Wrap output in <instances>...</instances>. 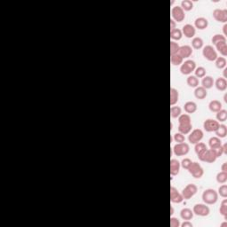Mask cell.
Masks as SVG:
<instances>
[{
  "mask_svg": "<svg viewBox=\"0 0 227 227\" xmlns=\"http://www.w3.org/2000/svg\"><path fill=\"white\" fill-rule=\"evenodd\" d=\"M184 109L187 114H194L197 110V105L194 101H187L184 106Z\"/></svg>",
  "mask_w": 227,
  "mask_h": 227,
  "instance_id": "22",
  "label": "cell"
},
{
  "mask_svg": "<svg viewBox=\"0 0 227 227\" xmlns=\"http://www.w3.org/2000/svg\"><path fill=\"white\" fill-rule=\"evenodd\" d=\"M180 162L176 159L170 160V175L171 176H177L180 170Z\"/></svg>",
  "mask_w": 227,
  "mask_h": 227,
  "instance_id": "17",
  "label": "cell"
},
{
  "mask_svg": "<svg viewBox=\"0 0 227 227\" xmlns=\"http://www.w3.org/2000/svg\"><path fill=\"white\" fill-rule=\"evenodd\" d=\"M183 37V33L182 30H180L179 28H175L173 30H170V37L172 40H180Z\"/></svg>",
  "mask_w": 227,
  "mask_h": 227,
  "instance_id": "31",
  "label": "cell"
},
{
  "mask_svg": "<svg viewBox=\"0 0 227 227\" xmlns=\"http://www.w3.org/2000/svg\"><path fill=\"white\" fill-rule=\"evenodd\" d=\"M216 50L218 51L224 57L227 56V44L226 41L224 42H219L216 44Z\"/></svg>",
  "mask_w": 227,
  "mask_h": 227,
  "instance_id": "24",
  "label": "cell"
},
{
  "mask_svg": "<svg viewBox=\"0 0 227 227\" xmlns=\"http://www.w3.org/2000/svg\"><path fill=\"white\" fill-rule=\"evenodd\" d=\"M174 214V209L173 208H170V215H173Z\"/></svg>",
  "mask_w": 227,
  "mask_h": 227,
  "instance_id": "55",
  "label": "cell"
},
{
  "mask_svg": "<svg viewBox=\"0 0 227 227\" xmlns=\"http://www.w3.org/2000/svg\"><path fill=\"white\" fill-rule=\"evenodd\" d=\"M215 85L218 91H225L227 88L226 79L224 77H218L215 82Z\"/></svg>",
  "mask_w": 227,
  "mask_h": 227,
  "instance_id": "20",
  "label": "cell"
},
{
  "mask_svg": "<svg viewBox=\"0 0 227 227\" xmlns=\"http://www.w3.org/2000/svg\"><path fill=\"white\" fill-rule=\"evenodd\" d=\"M194 212L192 210H190L188 208H185L182 210L180 211V216L183 220H192L194 217Z\"/></svg>",
  "mask_w": 227,
  "mask_h": 227,
  "instance_id": "19",
  "label": "cell"
},
{
  "mask_svg": "<svg viewBox=\"0 0 227 227\" xmlns=\"http://www.w3.org/2000/svg\"><path fill=\"white\" fill-rule=\"evenodd\" d=\"M193 212H194V214H195L196 216H207L210 215V210L205 204H196V205L194 206Z\"/></svg>",
  "mask_w": 227,
  "mask_h": 227,
  "instance_id": "9",
  "label": "cell"
},
{
  "mask_svg": "<svg viewBox=\"0 0 227 227\" xmlns=\"http://www.w3.org/2000/svg\"><path fill=\"white\" fill-rule=\"evenodd\" d=\"M216 119H217V122H225L227 119V111L225 109L218 111L216 114Z\"/></svg>",
  "mask_w": 227,
  "mask_h": 227,
  "instance_id": "36",
  "label": "cell"
},
{
  "mask_svg": "<svg viewBox=\"0 0 227 227\" xmlns=\"http://www.w3.org/2000/svg\"><path fill=\"white\" fill-rule=\"evenodd\" d=\"M219 212L222 216L225 217V219L227 218V200L225 199L221 202V206L219 209Z\"/></svg>",
  "mask_w": 227,
  "mask_h": 227,
  "instance_id": "38",
  "label": "cell"
},
{
  "mask_svg": "<svg viewBox=\"0 0 227 227\" xmlns=\"http://www.w3.org/2000/svg\"><path fill=\"white\" fill-rule=\"evenodd\" d=\"M194 96L196 99L198 100H204L206 97L208 96V91L205 88H203L202 86H198L195 88L194 91Z\"/></svg>",
  "mask_w": 227,
  "mask_h": 227,
  "instance_id": "18",
  "label": "cell"
},
{
  "mask_svg": "<svg viewBox=\"0 0 227 227\" xmlns=\"http://www.w3.org/2000/svg\"><path fill=\"white\" fill-rule=\"evenodd\" d=\"M182 227H193V224L191 222H189L188 220H185L184 222L182 225H180Z\"/></svg>",
  "mask_w": 227,
  "mask_h": 227,
  "instance_id": "49",
  "label": "cell"
},
{
  "mask_svg": "<svg viewBox=\"0 0 227 227\" xmlns=\"http://www.w3.org/2000/svg\"><path fill=\"white\" fill-rule=\"evenodd\" d=\"M223 107L222 106V103L219 101V100H214L210 102L209 104V108L211 112H215V113H217L218 111H220Z\"/></svg>",
  "mask_w": 227,
  "mask_h": 227,
  "instance_id": "21",
  "label": "cell"
},
{
  "mask_svg": "<svg viewBox=\"0 0 227 227\" xmlns=\"http://www.w3.org/2000/svg\"><path fill=\"white\" fill-rule=\"evenodd\" d=\"M171 15L172 20H174L175 22H182L185 18V11L181 8V6H174L171 9Z\"/></svg>",
  "mask_w": 227,
  "mask_h": 227,
  "instance_id": "8",
  "label": "cell"
},
{
  "mask_svg": "<svg viewBox=\"0 0 227 227\" xmlns=\"http://www.w3.org/2000/svg\"><path fill=\"white\" fill-rule=\"evenodd\" d=\"M194 26L195 28H198L200 30H203L205 28H208L209 26V22L206 18H203V17H200V18H197L194 22Z\"/></svg>",
  "mask_w": 227,
  "mask_h": 227,
  "instance_id": "16",
  "label": "cell"
},
{
  "mask_svg": "<svg viewBox=\"0 0 227 227\" xmlns=\"http://www.w3.org/2000/svg\"><path fill=\"white\" fill-rule=\"evenodd\" d=\"M192 162H193V161H191L189 158H185V159L182 160L181 163H180V165H181L182 168H184L185 170H187V169L189 168V166L192 164Z\"/></svg>",
  "mask_w": 227,
  "mask_h": 227,
  "instance_id": "46",
  "label": "cell"
},
{
  "mask_svg": "<svg viewBox=\"0 0 227 227\" xmlns=\"http://www.w3.org/2000/svg\"><path fill=\"white\" fill-rule=\"evenodd\" d=\"M215 61H216V67L217 68H219V69L225 68V66H226V60H225V57H217Z\"/></svg>",
  "mask_w": 227,
  "mask_h": 227,
  "instance_id": "35",
  "label": "cell"
},
{
  "mask_svg": "<svg viewBox=\"0 0 227 227\" xmlns=\"http://www.w3.org/2000/svg\"><path fill=\"white\" fill-rule=\"evenodd\" d=\"M176 28V22L174 20H170V30H173Z\"/></svg>",
  "mask_w": 227,
  "mask_h": 227,
  "instance_id": "50",
  "label": "cell"
},
{
  "mask_svg": "<svg viewBox=\"0 0 227 227\" xmlns=\"http://www.w3.org/2000/svg\"><path fill=\"white\" fill-rule=\"evenodd\" d=\"M226 71H227V68H225V70H224V78H226Z\"/></svg>",
  "mask_w": 227,
  "mask_h": 227,
  "instance_id": "54",
  "label": "cell"
},
{
  "mask_svg": "<svg viewBox=\"0 0 227 227\" xmlns=\"http://www.w3.org/2000/svg\"><path fill=\"white\" fill-rule=\"evenodd\" d=\"M192 46L194 47V49L199 50L200 48H202V46H203V40L200 37H194L192 40Z\"/></svg>",
  "mask_w": 227,
  "mask_h": 227,
  "instance_id": "34",
  "label": "cell"
},
{
  "mask_svg": "<svg viewBox=\"0 0 227 227\" xmlns=\"http://www.w3.org/2000/svg\"><path fill=\"white\" fill-rule=\"evenodd\" d=\"M215 132H216V137H218L219 139H224L227 135V127L225 124H220Z\"/></svg>",
  "mask_w": 227,
  "mask_h": 227,
  "instance_id": "25",
  "label": "cell"
},
{
  "mask_svg": "<svg viewBox=\"0 0 227 227\" xmlns=\"http://www.w3.org/2000/svg\"><path fill=\"white\" fill-rule=\"evenodd\" d=\"M218 200V194L214 189H207L202 194V200L208 205L215 204Z\"/></svg>",
  "mask_w": 227,
  "mask_h": 227,
  "instance_id": "1",
  "label": "cell"
},
{
  "mask_svg": "<svg viewBox=\"0 0 227 227\" xmlns=\"http://www.w3.org/2000/svg\"><path fill=\"white\" fill-rule=\"evenodd\" d=\"M227 225L226 223H224V224H222V225H221V226H225V225Z\"/></svg>",
  "mask_w": 227,
  "mask_h": 227,
  "instance_id": "57",
  "label": "cell"
},
{
  "mask_svg": "<svg viewBox=\"0 0 227 227\" xmlns=\"http://www.w3.org/2000/svg\"><path fill=\"white\" fill-rule=\"evenodd\" d=\"M218 194H220V196L223 198H226L227 197V185H221L219 189H218Z\"/></svg>",
  "mask_w": 227,
  "mask_h": 227,
  "instance_id": "45",
  "label": "cell"
},
{
  "mask_svg": "<svg viewBox=\"0 0 227 227\" xmlns=\"http://www.w3.org/2000/svg\"><path fill=\"white\" fill-rule=\"evenodd\" d=\"M178 123H179V125L190 124L191 123V117L188 114H181L178 116Z\"/></svg>",
  "mask_w": 227,
  "mask_h": 227,
  "instance_id": "30",
  "label": "cell"
},
{
  "mask_svg": "<svg viewBox=\"0 0 227 227\" xmlns=\"http://www.w3.org/2000/svg\"><path fill=\"white\" fill-rule=\"evenodd\" d=\"M214 83H215V81H214V79L210 76H205L203 79H202V81H201V84H202V87L203 88H205L206 90L207 89H210L213 87V85H214Z\"/></svg>",
  "mask_w": 227,
  "mask_h": 227,
  "instance_id": "23",
  "label": "cell"
},
{
  "mask_svg": "<svg viewBox=\"0 0 227 227\" xmlns=\"http://www.w3.org/2000/svg\"><path fill=\"white\" fill-rule=\"evenodd\" d=\"M183 58L179 55L178 53L177 54H173L170 55V62L173 66H178V65H181L183 63Z\"/></svg>",
  "mask_w": 227,
  "mask_h": 227,
  "instance_id": "28",
  "label": "cell"
},
{
  "mask_svg": "<svg viewBox=\"0 0 227 227\" xmlns=\"http://www.w3.org/2000/svg\"><path fill=\"white\" fill-rule=\"evenodd\" d=\"M195 32H196L195 28H194L193 25H191V24H185L183 27V29H182V33L187 38L194 37V36H195Z\"/></svg>",
  "mask_w": 227,
  "mask_h": 227,
  "instance_id": "14",
  "label": "cell"
},
{
  "mask_svg": "<svg viewBox=\"0 0 227 227\" xmlns=\"http://www.w3.org/2000/svg\"><path fill=\"white\" fill-rule=\"evenodd\" d=\"M203 131L200 129H195L192 132L190 133L188 137L189 142L191 144H197L200 142V140L203 139Z\"/></svg>",
  "mask_w": 227,
  "mask_h": 227,
  "instance_id": "10",
  "label": "cell"
},
{
  "mask_svg": "<svg viewBox=\"0 0 227 227\" xmlns=\"http://www.w3.org/2000/svg\"><path fill=\"white\" fill-rule=\"evenodd\" d=\"M189 145L186 143H177L173 147V152L177 156H184L189 153Z\"/></svg>",
  "mask_w": 227,
  "mask_h": 227,
  "instance_id": "7",
  "label": "cell"
},
{
  "mask_svg": "<svg viewBox=\"0 0 227 227\" xmlns=\"http://www.w3.org/2000/svg\"><path fill=\"white\" fill-rule=\"evenodd\" d=\"M179 48H180V46L178 45L177 43L174 42V41H171V42H170V55L178 53Z\"/></svg>",
  "mask_w": 227,
  "mask_h": 227,
  "instance_id": "43",
  "label": "cell"
},
{
  "mask_svg": "<svg viewBox=\"0 0 227 227\" xmlns=\"http://www.w3.org/2000/svg\"><path fill=\"white\" fill-rule=\"evenodd\" d=\"M202 54L206 60H208L209 61H215L216 58L218 57L217 52L214 49V47L211 45H206L202 50Z\"/></svg>",
  "mask_w": 227,
  "mask_h": 227,
  "instance_id": "5",
  "label": "cell"
},
{
  "mask_svg": "<svg viewBox=\"0 0 227 227\" xmlns=\"http://www.w3.org/2000/svg\"><path fill=\"white\" fill-rule=\"evenodd\" d=\"M198 192V187L194 184H189L187 185L182 191V195H183L184 200H189L192 197H194Z\"/></svg>",
  "mask_w": 227,
  "mask_h": 227,
  "instance_id": "6",
  "label": "cell"
},
{
  "mask_svg": "<svg viewBox=\"0 0 227 227\" xmlns=\"http://www.w3.org/2000/svg\"><path fill=\"white\" fill-rule=\"evenodd\" d=\"M192 128H193L192 123H190V124H182V125H178V131L180 133H182V134H184V135L189 134V133L192 131Z\"/></svg>",
  "mask_w": 227,
  "mask_h": 227,
  "instance_id": "32",
  "label": "cell"
},
{
  "mask_svg": "<svg viewBox=\"0 0 227 227\" xmlns=\"http://www.w3.org/2000/svg\"><path fill=\"white\" fill-rule=\"evenodd\" d=\"M170 200L173 203H181L184 200L182 194H180L174 186L170 187Z\"/></svg>",
  "mask_w": 227,
  "mask_h": 227,
  "instance_id": "13",
  "label": "cell"
},
{
  "mask_svg": "<svg viewBox=\"0 0 227 227\" xmlns=\"http://www.w3.org/2000/svg\"><path fill=\"white\" fill-rule=\"evenodd\" d=\"M178 54L181 56L183 59H186V58H189L190 56L193 54V49L189 45L180 46L179 51H178Z\"/></svg>",
  "mask_w": 227,
  "mask_h": 227,
  "instance_id": "15",
  "label": "cell"
},
{
  "mask_svg": "<svg viewBox=\"0 0 227 227\" xmlns=\"http://www.w3.org/2000/svg\"><path fill=\"white\" fill-rule=\"evenodd\" d=\"M198 155L200 161H204V162H208V163H213L215 162L216 160L217 159L216 154L214 153V151L212 149H207L204 150L203 152L200 153Z\"/></svg>",
  "mask_w": 227,
  "mask_h": 227,
  "instance_id": "2",
  "label": "cell"
},
{
  "mask_svg": "<svg viewBox=\"0 0 227 227\" xmlns=\"http://www.w3.org/2000/svg\"><path fill=\"white\" fill-rule=\"evenodd\" d=\"M216 181L219 184H225L227 181V173L226 172H219L216 175Z\"/></svg>",
  "mask_w": 227,
  "mask_h": 227,
  "instance_id": "39",
  "label": "cell"
},
{
  "mask_svg": "<svg viewBox=\"0 0 227 227\" xmlns=\"http://www.w3.org/2000/svg\"><path fill=\"white\" fill-rule=\"evenodd\" d=\"M170 226L179 227L180 226V221L176 217H170Z\"/></svg>",
  "mask_w": 227,
  "mask_h": 227,
  "instance_id": "47",
  "label": "cell"
},
{
  "mask_svg": "<svg viewBox=\"0 0 227 227\" xmlns=\"http://www.w3.org/2000/svg\"><path fill=\"white\" fill-rule=\"evenodd\" d=\"M181 108L177 106H172L170 108V116L172 118H178V116L181 115Z\"/></svg>",
  "mask_w": 227,
  "mask_h": 227,
  "instance_id": "37",
  "label": "cell"
},
{
  "mask_svg": "<svg viewBox=\"0 0 227 227\" xmlns=\"http://www.w3.org/2000/svg\"><path fill=\"white\" fill-rule=\"evenodd\" d=\"M221 170L223 172H226L227 173V162L223 163V165H222L221 167Z\"/></svg>",
  "mask_w": 227,
  "mask_h": 227,
  "instance_id": "51",
  "label": "cell"
},
{
  "mask_svg": "<svg viewBox=\"0 0 227 227\" xmlns=\"http://www.w3.org/2000/svg\"><path fill=\"white\" fill-rule=\"evenodd\" d=\"M186 83L190 87L192 88H196L199 86V79L196 77L195 76H190L187 77Z\"/></svg>",
  "mask_w": 227,
  "mask_h": 227,
  "instance_id": "29",
  "label": "cell"
},
{
  "mask_svg": "<svg viewBox=\"0 0 227 227\" xmlns=\"http://www.w3.org/2000/svg\"><path fill=\"white\" fill-rule=\"evenodd\" d=\"M181 8L184 11H191L194 8V3L191 0H183L181 2Z\"/></svg>",
  "mask_w": 227,
  "mask_h": 227,
  "instance_id": "33",
  "label": "cell"
},
{
  "mask_svg": "<svg viewBox=\"0 0 227 227\" xmlns=\"http://www.w3.org/2000/svg\"><path fill=\"white\" fill-rule=\"evenodd\" d=\"M212 150H213V151H214V153L216 154V157H217V158L224 155V152H223V147H222V146H218V147H216V148H214V149H212Z\"/></svg>",
  "mask_w": 227,
  "mask_h": 227,
  "instance_id": "48",
  "label": "cell"
},
{
  "mask_svg": "<svg viewBox=\"0 0 227 227\" xmlns=\"http://www.w3.org/2000/svg\"><path fill=\"white\" fill-rule=\"evenodd\" d=\"M174 140L177 143H184L185 141V137L184 136V134H182V133H176L174 135Z\"/></svg>",
  "mask_w": 227,
  "mask_h": 227,
  "instance_id": "44",
  "label": "cell"
},
{
  "mask_svg": "<svg viewBox=\"0 0 227 227\" xmlns=\"http://www.w3.org/2000/svg\"><path fill=\"white\" fill-rule=\"evenodd\" d=\"M222 147H223V152H224V155H227V144L222 145Z\"/></svg>",
  "mask_w": 227,
  "mask_h": 227,
  "instance_id": "52",
  "label": "cell"
},
{
  "mask_svg": "<svg viewBox=\"0 0 227 227\" xmlns=\"http://www.w3.org/2000/svg\"><path fill=\"white\" fill-rule=\"evenodd\" d=\"M195 76L197 78H203L206 76V69L203 67H199L195 68Z\"/></svg>",
  "mask_w": 227,
  "mask_h": 227,
  "instance_id": "41",
  "label": "cell"
},
{
  "mask_svg": "<svg viewBox=\"0 0 227 227\" xmlns=\"http://www.w3.org/2000/svg\"><path fill=\"white\" fill-rule=\"evenodd\" d=\"M226 28H227V24H225V25H224V27H223V30H224V36H225H225L227 35Z\"/></svg>",
  "mask_w": 227,
  "mask_h": 227,
  "instance_id": "53",
  "label": "cell"
},
{
  "mask_svg": "<svg viewBox=\"0 0 227 227\" xmlns=\"http://www.w3.org/2000/svg\"><path fill=\"white\" fill-rule=\"evenodd\" d=\"M211 41H212V43L213 44H215L216 45L217 43H219V42H224V41H226V38H225V37L224 36V35H220V34H216L215 36H213V37L211 39Z\"/></svg>",
  "mask_w": 227,
  "mask_h": 227,
  "instance_id": "40",
  "label": "cell"
},
{
  "mask_svg": "<svg viewBox=\"0 0 227 227\" xmlns=\"http://www.w3.org/2000/svg\"><path fill=\"white\" fill-rule=\"evenodd\" d=\"M209 145H210V149H214L216 148L218 146H222V141L221 139H219L218 137H212L209 140Z\"/></svg>",
  "mask_w": 227,
  "mask_h": 227,
  "instance_id": "26",
  "label": "cell"
},
{
  "mask_svg": "<svg viewBox=\"0 0 227 227\" xmlns=\"http://www.w3.org/2000/svg\"><path fill=\"white\" fill-rule=\"evenodd\" d=\"M224 100H225V102H227V100H226V94L225 95V97H224Z\"/></svg>",
  "mask_w": 227,
  "mask_h": 227,
  "instance_id": "56",
  "label": "cell"
},
{
  "mask_svg": "<svg viewBox=\"0 0 227 227\" xmlns=\"http://www.w3.org/2000/svg\"><path fill=\"white\" fill-rule=\"evenodd\" d=\"M178 99H179V93L177 90L175 88L170 89V105L174 106L175 104H177Z\"/></svg>",
  "mask_w": 227,
  "mask_h": 227,
  "instance_id": "27",
  "label": "cell"
},
{
  "mask_svg": "<svg viewBox=\"0 0 227 227\" xmlns=\"http://www.w3.org/2000/svg\"><path fill=\"white\" fill-rule=\"evenodd\" d=\"M220 125L219 122H217L214 119H207L203 123V128L207 132H212L216 131Z\"/></svg>",
  "mask_w": 227,
  "mask_h": 227,
  "instance_id": "12",
  "label": "cell"
},
{
  "mask_svg": "<svg viewBox=\"0 0 227 227\" xmlns=\"http://www.w3.org/2000/svg\"><path fill=\"white\" fill-rule=\"evenodd\" d=\"M187 170L194 178H200V177H202L203 174H204V170H203L202 167L200 165V163L196 162V161L192 162V164L189 166Z\"/></svg>",
  "mask_w": 227,
  "mask_h": 227,
  "instance_id": "3",
  "label": "cell"
},
{
  "mask_svg": "<svg viewBox=\"0 0 227 227\" xmlns=\"http://www.w3.org/2000/svg\"><path fill=\"white\" fill-rule=\"evenodd\" d=\"M206 149H207V146L202 142H199V143L195 144V146H194V151L197 155H199L200 153L203 152Z\"/></svg>",
  "mask_w": 227,
  "mask_h": 227,
  "instance_id": "42",
  "label": "cell"
},
{
  "mask_svg": "<svg viewBox=\"0 0 227 227\" xmlns=\"http://www.w3.org/2000/svg\"><path fill=\"white\" fill-rule=\"evenodd\" d=\"M196 68V63L192 60H188V61H185L184 63L181 64L180 66V72L182 73L183 75H190L192 72H194Z\"/></svg>",
  "mask_w": 227,
  "mask_h": 227,
  "instance_id": "4",
  "label": "cell"
},
{
  "mask_svg": "<svg viewBox=\"0 0 227 227\" xmlns=\"http://www.w3.org/2000/svg\"><path fill=\"white\" fill-rule=\"evenodd\" d=\"M213 17L216 22L226 23L227 22V10L226 9H218L216 8L213 11Z\"/></svg>",
  "mask_w": 227,
  "mask_h": 227,
  "instance_id": "11",
  "label": "cell"
}]
</instances>
